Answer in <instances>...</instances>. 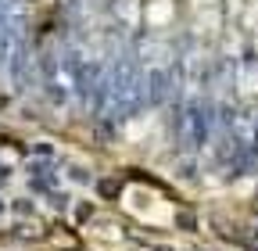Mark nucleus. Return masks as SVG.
I'll use <instances>...</instances> for the list:
<instances>
[{
  "label": "nucleus",
  "mask_w": 258,
  "mask_h": 251,
  "mask_svg": "<svg viewBox=\"0 0 258 251\" xmlns=\"http://www.w3.org/2000/svg\"><path fill=\"white\" fill-rule=\"evenodd\" d=\"M140 11H144L147 29H165L176 22V0H144Z\"/></svg>",
  "instance_id": "f257e3e1"
},
{
  "label": "nucleus",
  "mask_w": 258,
  "mask_h": 251,
  "mask_svg": "<svg viewBox=\"0 0 258 251\" xmlns=\"http://www.w3.org/2000/svg\"><path fill=\"white\" fill-rule=\"evenodd\" d=\"M240 90H244V93H254V90H258V72H254V69L240 72Z\"/></svg>",
  "instance_id": "f03ea898"
},
{
  "label": "nucleus",
  "mask_w": 258,
  "mask_h": 251,
  "mask_svg": "<svg viewBox=\"0 0 258 251\" xmlns=\"http://www.w3.org/2000/svg\"><path fill=\"white\" fill-rule=\"evenodd\" d=\"M198 8H212V4H219V0H194Z\"/></svg>",
  "instance_id": "7ed1b4c3"
}]
</instances>
